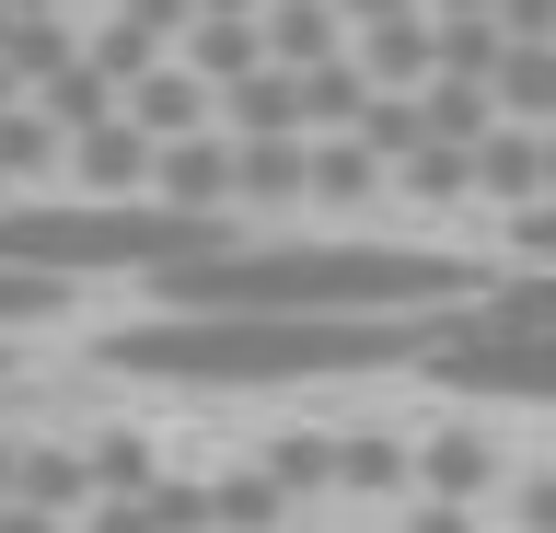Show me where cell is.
Returning a JSON list of instances; mask_svg holds the SVG:
<instances>
[{"instance_id":"13","label":"cell","mask_w":556,"mask_h":533,"mask_svg":"<svg viewBox=\"0 0 556 533\" xmlns=\"http://www.w3.org/2000/svg\"><path fill=\"white\" fill-rule=\"evenodd\" d=\"M452 12H464V0H452Z\"/></svg>"},{"instance_id":"2","label":"cell","mask_w":556,"mask_h":533,"mask_svg":"<svg viewBox=\"0 0 556 533\" xmlns=\"http://www.w3.org/2000/svg\"><path fill=\"white\" fill-rule=\"evenodd\" d=\"M174 314H452V302H476L464 267L429 244H220L198 267H174L151 279Z\"/></svg>"},{"instance_id":"7","label":"cell","mask_w":556,"mask_h":533,"mask_svg":"<svg viewBox=\"0 0 556 533\" xmlns=\"http://www.w3.org/2000/svg\"><path fill=\"white\" fill-rule=\"evenodd\" d=\"M429 475H441L452 498H464V487H486V441H464V429H452L441 453H429Z\"/></svg>"},{"instance_id":"11","label":"cell","mask_w":556,"mask_h":533,"mask_svg":"<svg viewBox=\"0 0 556 533\" xmlns=\"http://www.w3.org/2000/svg\"><path fill=\"white\" fill-rule=\"evenodd\" d=\"M0 533H47V510H35V498H24V510H0Z\"/></svg>"},{"instance_id":"12","label":"cell","mask_w":556,"mask_h":533,"mask_svg":"<svg viewBox=\"0 0 556 533\" xmlns=\"http://www.w3.org/2000/svg\"><path fill=\"white\" fill-rule=\"evenodd\" d=\"M406 533H464V510H417V522Z\"/></svg>"},{"instance_id":"6","label":"cell","mask_w":556,"mask_h":533,"mask_svg":"<svg viewBox=\"0 0 556 533\" xmlns=\"http://www.w3.org/2000/svg\"><path fill=\"white\" fill-rule=\"evenodd\" d=\"M59 314V279H24V267H0V325H47Z\"/></svg>"},{"instance_id":"1","label":"cell","mask_w":556,"mask_h":533,"mask_svg":"<svg viewBox=\"0 0 556 533\" xmlns=\"http://www.w3.org/2000/svg\"><path fill=\"white\" fill-rule=\"evenodd\" d=\"M452 314H151L128 337H104V359L151 371V383H220V394L232 383H348V371L429 359Z\"/></svg>"},{"instance_id":"10","label":"cell","mask_w":556,"mask_h":533,"mask_svg":"<svg viewBox=\"0 0 556 533\" xmlns=\"http://www.w3.org/2000/svg\"><path fill=\"white\" fill-rule=\"evenodd\" d=\"M521 522H533V533H556V487H533V498H521Z\"/></svg>"},{"instance_id":"8","label":"cell","mask_w":556,"mask_h":533,"mask_svg":"<svg viewBox=\"0 0 556 533\" xmlns=\"http://www.w3.org/2000/svg\"><path fill=\"white\" fill-rule=\"evenodd\" d=\"M348 475H359V487H406V453H394V441H348Z\"/></svg>"},{"instance_id":"9","label":"cell","mask_w":556,"mask_h":533,"mask_svg":"<svg viewBox=\"0 0 556 533\" xmlns=\"http://www.w3.org/2000/svg\"><path fill=\"white\" fill-rule=\"evenodd\" d=\"M521 244H533V267H556V198H545V210H521Z\"/></svg>"},{"instance_id":"5","label":"cell","mask_w":556,"mask_h":533,"mask_svg":"<svg viewBox=\"0 0 556 533\" xmlns=\"http://www.w3.org/2000/svg\"><path fill=\"white\" fill-rule=\"evenodd\" d=\"M476 314H486V325H521V337H556V267H521V279H498Z\"/></svg>"},{"instance_id":"3","label":"cell","mask_w":556,"mask_h":533,"mask_svg":"<svg viewBox=\"0 0 556 533\" xmlns=\"http://www.w3.org/2000/svg\"><path fill=\"white\" fill-rule=\"evenodd\" d=\"M243 244L232 210H174V198H93V210H47V198H0V267L24 279H174L198 255Z\"/></svg>"},{"instance_id":"4","label":"cell","mask_w":556,"mask_h":533,"mask_svg":"<svg viewBox=\"0 0 556 533\" xmlns=\"http://www.w3.org/2000/svg\"><path fill=\"white\" fill-rule=\"evenodd\" d=\"M429 383L452 394H510V406H556V337H521V325H486L476 302L441 325V348L417 359Z\"/></svg>"}]
</instances>
